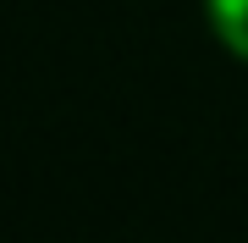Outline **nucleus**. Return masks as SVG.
<instances>
[{
	"label": "nucleus",
	"instance_id": "f257e3e1",
	"mask_svg": "<svg viewBox=\"0 0 248 243\" xmlns=\"http://www.w3.org/2000/svg\"><path fill=\"white\" fill-rule=\"evenodd\" d=\"M210 22L221 33V45L248 61V0H210Z\"/></svg>",
	"mask_w": 248,
	"mask_h": 243
}]
</instances>
